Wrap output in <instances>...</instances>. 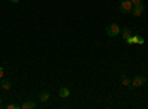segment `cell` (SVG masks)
I'll list each match as a JSON object with an SVG mask.
<instances>
[{
  "mask_svg": "<svg viewBox=\"0 0 148 109\" xmlns=\"http://www.w3.org/2000/svg\"><path fill=\"white\" fill-rule=\"evenodd\" d=\"M10 87H12L10 81H9V80H3V78H2V89H3V90H9Z\"/></svg>",
  "mask_w": 148,
  "mask_h": 109,
  "instance_id": "obj_9",
  "label": "cell"
},
{
  "mask_svg": "<svg viewBox=\"0 0 148 109\" xmlns=\"http://www.w3.org/2000/svg\"><path fill=\"white\" fill-rule=\"evenodd\" d=\"M2 78H3V68L0 66V80H2Z\"/></svg>",
  "mask_w": 148,
  "mask_h": 109,
  "instance_id": "obj_15",
  "label": "cell"
},
{
  "mask_svg": "<svg viewBox=\"0 0 148 109\" xmlns=\"http://www.w3.org/2000/svg\"><path fill=\"white\" fill-rule=\"evenodd\" d=\"M145 83H147V78H145L144 75H135V77H133V80L130 81L129 89H136V87H141V86H144Z\"/></svg>",
  "mask_w": 148,
  "mask_h": 109,
  "instance_id": "obj_2",
  "label": "cell"
},
{
  "mask_svg": "<svg viewBox=\"0 0 148 109\" xmlns=\"http://www.w3.org/2000/svg\"><path fill=\"white\" fill-rule=\"evenodd\" d=\"M37 105L34 103V102H24L22 105H21V108L22 109H34Z\"/></svg>",
  "mask_w": 148,
  "mask_h": 109,
  "instance_id": "obj_7",
  "label": "cell"
},
{
  "mask_svg": "<svg viewBox=\"0 0 148 109\" xmlns=\"http://www.w3.org/2000/svg\"><path fill=\"white\" fill-rule=\"evenodd\" d=\"M105 32L110 37H116V35H119L121 32V28H120L119 24H110V25L105 27Z\"/></svg>",
  "mask_w": 148,
  "mask_h": 109,
  "instance_id": "obj_1",
  "label": "cell"
},
{
  "mask_svg": "<svg viewBox=\"0 0 148 109\" xmlns=\"http://www.w3.org/2000/svg\"><path fill=\"white\" fill-rule=\"evenodd\" d=\"M130 3H132L133 6H136V5H141V3H142V0H130Z\"/></svg>",
  "mask_w": 148,
  "mask_h": 109,
  "instance_id": "obj_14",
  "label": "cell"
},
{
  "mask_svg": "<svg viewBox=\"0 0 148 109\" xmlns=\"http://www.w3.org/2000/svg\"><path fill=\"white\" fill-rule=\"evenodd\" d=\"M130 81H132V80H130L129 77H126V75H123V77H121V84H123V86L129 87V86H130Z\"/></svg>",
  "mask_w": 148,
  "mask_h": 109,
  "instance_id": "obj_10",
  "label": "cell"
},
{
  "mask_svg": "<svg viewBox=\"0 0 148 109\" xmlns=\"http://www.w3.org/2000/svg\"><path fill=\"white\" fill-rule=\"evenodd\" d=\"M5 108H6V109H18V108H21V106L16 105V103H9V105H6Z\"/></svg>",
  "mask_w": 148,
  "mask_h": 109,
  "instance_id": "obj_12",
  "label": "cell"
},
{
  "mask_svg": "<svg viewBox=\"0 0 148 109\" xmlns=\"http://www.w3.org/2000/svg\"><path fill=\"white\" fill-rule=\"evenodd\" d=\"M126 43L127 44H135L136 43V37H135V35H129V37L126 39Z\"/></svg>",
  "mask_w": 148,
  "mask_h": 109,
  "instance_id": "obj_11",
  "label": "cell"
},
{
  "mask_svg": "<svg viewBox=\"0 0 148 109\" xmlns=\"http://www.w3.org/2000/svg\"><path fill=\"white\" fill-rule=\"evenodd\" d=\"M135 37H136V43H138V44H144V43H145L144 37H141V35H135Z\"/></svg>",
  "mask_w": 148,
  "mask_h": 109,
  "instance_id": "obj_13",
  "label": "cell"
},
{
  "mask_svg": "<svg viewBox=\"0 0 148 109\" xmlns=\"http://www.w3.org/2000/svg\"><path fill=\"white\" fill-rule=\"evenodd\" d=\"M129 35H132L130 28H123V30H121V37H123V40H126Z\"/></svg>",
  "mask_w": 148,
  "mask_h": 109,
  "instance_id": "obj_8",
  "label": "cell"
},
{
  "mask_svg": "<svg viewBox=\"0 0 148 109\" xmlns=\"http://www.w3.org/2000/svg\"><path fill=\"white\" fill-rule=\"evenodd\" d=\"M132 7H133V5L130 3V0H123V2L120 3V6H119L121 14H130Z\"/></svg>",
  "mask_w": 148,
  "mask_h": 109,
  "instance_id": "obj_3",
  "label": "cell"
},
{
  "mask_svg": "<svg viewBox=\"0 0 148 109\" xmlns=\"http://www.w3.org/2000/svg\"><path fill=\"white\" fill-rule=\"evenodd\" d=\"M9 2H10V3H18L19 0H9Z\"/></svg>",
  "mask_w": 148,
  "mask_h": 109,
  "instance_id": "obj_16",
  "label": "cell"
},
{
  "mask_svg": "<svg viewBox=\"0 0 148 109\" xmlns=\"http://www.w3.org/2000/svg\"><path fill=\"white\" fill-rule=\"evenodd\" d=\"M0 108H3V105H2V97H0Z\"/></svg>",
  "mask_w": 148,
  "mask_h": 109,
  "instance_id": "obj_17",
  "label": "cell"
},
{
  "mask_svg": "<svg viewBox=\"0 0 148 109\" xmlns=\"http://www.w3.org/2000/svg\"><path fill=\"white\" fill-rule=\"evenodd\" d=\"M68 96H70V90L67 87H61L59 89V97L65 99V97H68Z\"/></svg>",
  "mask_w": 148,
  "mask_h": 109,
  "instance_id": "obj_6",
  "label": "cell"
},
{
  "mask_svg": "<svg viewBox=\"0 0 148 109\" xmlns=\"http://www.w3.org/2000/svg\"><path fill=\"white\" fill-rule=\"evenodd\" d=\"M144 10H145V5L141 3V5H136L132 7V14H133V16H141Z\"/></svg>",
  "mask_w": 148,
  "mask_h": 109,
  "instance_id": "obj_4",
  "label": "cell"
},
{
  "mask_svg": "<svg viewBox=\"0 0 148 109\" xmlns=\"http://www.w3.org/2000/svg\"><path fill=\"white\" fill-rule=\"evenodd\" d=\"M49 97H51V93H49V91H42L40 94H39V100L40 102H47L49 100Z\"/></svg>",
  "mask_w": 148,
  "mask_h": 109,
  "instance_id": "obj_5",
  "label": "cell"
}]
</instances>
